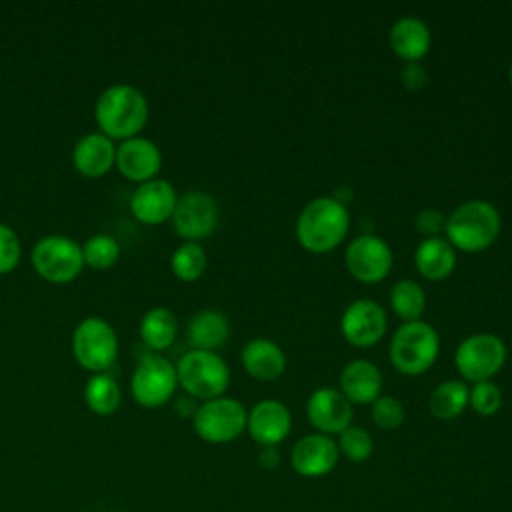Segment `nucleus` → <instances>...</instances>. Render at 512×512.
<instances>
[{
  "instance_id": "28",
  "label": "nucleus",
  "mask_w": 512,
  "mask_h": 512,
  "mask_svg": "<svg viewBox=\"0 0 512 512\" xmlns=\"http://www.w3.org/2000/svg\"><path fill=\"white\" fill-rule=\"evenodd\" d=\"M390 304L392 310L404 320L414 322L420 320L424 306H426V294L422 286L410 278L398 280L390 290Z\"/></svg>"
},
{
  "instance_id": "2",
  "label": "nucleus",
  "mask_w": 512,
  "mask_h": 512,
  "mask_svg": "<svg viewBox=\"0 0 512 512\" xmlns=\"http://www.w3.org/2000/svg\"><path fill=\"white\" fill-rule=\"evenodd\" d=\"M94 116L108 138H132L146 124L148 102L138 88L114 84L98 96Z\"/></svg>"
},
{
  "instance_id": "31",
  "label": "nucleus",
  "mask_w": 512,
  "mask_h": 512,
  "mask_svg": "<svg viewBox=\"0 0 512 512\" xmlns=\"http://www.w3.org/2000/svg\"><path fill=\"white\" fill-rule=\"evenodd\" d=\"M82 256H84V262L92 268H98V270H104V268H110L118 256H120V246L118 242L108 236V234H94L90 236L84 246H82Z\"/></svg>"
},
{
  "instance_id": "10",
  "label": "nucleus",
  "mask_w": 512,
  "mask_h": 512,
  "mask_svg": "<svg viewBox=\"0 0 512 512\" xmlns=\"http://www.w3.org/2000/svg\"><path fill=\"white\" fill-rule=\"evenodd\" d=\"M176 366L162 354H146L132 374V396L146 408H156L168 402L176 390Z\"/></svg>"
},
{
  "instance_id": "36",
  "label": "nucleus",
  "mask_w": 512,
  "mask_h": 512,
  "mask_svg": "<svg viewBox=\"0 0 512 512\" xmlns=\"http://www.w3.org/2000/svg\"><path fill=\"white\" fill-rule=\"evenodd\" d=\"M400 78L408 90H420L426 84L428 74L420 62H406V66L400 72Z\"/></svg>"
},
{
  "instance_id": "1",
  "label": "nucleus",
  "mask_w": 512,
  "mask_h": 512,
  "mask_svg": "<svg viewBox=\"0 0 512 512\" xmlns=\"http://www.w3.org/2000/svg\"><path fill=\"white\" fill-rule=\"evenodd\" d=\"M350 224L348 208L334 196H320L308 202L296 220L298 242L314 252L334 250L346 236Z\"/></svg>"
},
{
  "instance_id": "24",
  "label": "nucleus",
  "mask_w": 512,
  "mask_h": 512,
  "mask_svg": "<svg viewBox=\"0 0 512 512\" xmlns=\"http://www.w3.org/2000/svg\"><path fill=\"white\" fill-rule=\"evenodd\" d=\"M230 334L228 318L218 310H200L188 324V342L194 350L214 352Z\"/></svg>"
},
{
  "instance_id": "27",
  "label": "nucleus",
  "mask_w": 512,
  "mask_h": 512,
  "mask_svg": "<svg viewBox=\"0 0 512 512\" xmlns=\"http://www.w3.org/2000/svg\"><path fill=\"white\" fill-rule=\"evenodd\" d=\"M84 400L92 412H96L100 416H108L118 410L122 392H120L118 382L112 376L98 372L86 382Z\"/></svg>"
},
{
  "instance_id": "33",
  "label": "nucleus",
  "mask_w": 512,
  "mask_h": 512,
  "mask_svg": "<svg viewBox=\"0 0 512 512\" xmlns=\"http://www.w3.org/2000/svg\"><path fill=\"white\" fill-rule=\"evenodd\" d=\"M468 404L472 406V410L480 416H492L500 410L502 406V390L492 382V380H484V382H476L470 388L468 394Z\"/></svg>"
},
{
  "instance_id": "20",
  "label": "nucleus",
  "mask_w": 512,
  "mask_h": 512,
  "mask_svg": "<svg viewBox=\"0 0 512 512\" xmlns=\"http://www.w3.org/2000/svg\"><path fill=\"white\" fill-rule=\"evenodd\" d=\"M72 162L76 170L88 178L106 174L116 162V148L106 134H86L82 136L72 150Z\"/></svg>"
},
{
  "instance_id": "38",
  "label": "nucleus",
  "mask_w": 512,
  "mask_h": 512,
  "mask_svg": "<svg viewBox=\"0 0 512 512\" xmlns=\"http://www.w3.org/2000/svg\"><path fill=\"white\" fill-rule=\"evenodd\" d=\"M176 408H178V412H180L182 416H194V412H196L198 406L192 404V398H178Z\"/></svg>"
},
{
  "instance_id": "37",
  "label": "nucleus",
  "mask_w": 512,
  "mask_h": 512,
  "mask_svg": "<svg viewBox=\"0 0 512 512\" xmlns=\"http://www.w3.org/2000/svg\"><path fill=\"white\" fill-rule=\"evenodd\" d=\"M278 462H280V456H278L276 446H262V450H260V464L264 468H274Z\"/></svg>"
},
{
  "instance_id": "15",
  "label": "nucleus",
  "mask_w": 512,
  "mask_h": 512,
  "mask_svg": "<svg viewBox=\"0 0 512 512\" xmlns=\"http://www.w3.org/2000/svg\"><path fill=\"white\" fill-rule=\"evenodd\" d=\"M340 452L336 440L326 434H306L302 436L290 452V464L296 474L306 478H320L334 470L338 464Z\"/></svg>"
},
{
  "instance_id": "39",
  "label": "nucleus",
  "mask_w": 512,
  "mask_h": 512,
  "mask_svg": "<svg viewBox=\"0 0 512 512\" xmlns=\"http://www.w3.org/2000/svg\"><path fill=\"white\" fill-rule=\"evenodd\" d=\"M508 76H510V82H512V64H510V70H508Z\"/></svg>"
},
{
  "instance_id": "35",
  "label": "nucleus",
  "mask_w": 512,
  "mask_h": 512,
  "mask_svg": "<svg viewBox=\"0 0 512 512\" xmlns=\"http://www.w3.org/2000/svg\"><path fill=\"white\" fill-rule=\"evenodd\" d=\"M416 230L420 234H424L426 238H432V236H438L440 230H444L446 226V218L440 210L436 208H422L418 214H416Z\"/></svg>"
},
{
  "instance_id": "29",
  "label": "nucleus",
  "mask_w": 512,
  "mask_h": 512,
  "mask_svg": "<svg viewBox=\"0 0 512 512\" xmlns=\"http://www.w3.org/2000/svg\"><path fill=\"white\" fill-rule=\"evenodd\" d=\"M170 266L172 272L184 280V282H192L196 278H200L206 270V252L198 242H184L180 244L172 258H170Z\"/></svg>"
},
{
  "instance_id": "6",
  "label": "nucleus",
  "mask_w": 512,
  "mask_h": 512,
  "mask_svg": "<svg viewBox=\"0 0 512 512\" xmlns=\"http://www.w3.org/2000/svg\"><path fill=\"white\" fill-rule=\"evenodd\" d=\"M246 422L248 412L244 404L226 396L204 400L192 416L194 432L210 444H226L236 440L246 430Z\"/></svg>"
},
{
  "instance_id": "22",
  "label": "nucleus",
  "mask_w": 512,
  "mask_h": 512,
  "mask_svg": "<svg viewBox=\"0 0 512 512\" xmlns=\"http://www.w3.org/2000/svg\"><path fill=\"white\" fill-rule=\"evenodd\" d=\"M244 370L258 380H274L282 376L286 368V356L282 348L268 338H254L244 344L240 352Z\"/></svg>"
},
{
  "instance_id": "34",
  "label": "nucleus",
  "mask_w": 512,
  "mask_h": 512,
  "mask_svg": "<svg viewBox=\"0 0 512 512\" xmlns=\"http://www.w3.org/2000/svg\"><path fill=\"white\" fill-rule=\"evenodd\" d=\"M20 260V240L16 232L0 222V274L10 272Z\"/></svg>"
},
{
  "instance_id": "19",
  "label": "nucleus",
  "mask_w": 512,
  "mask_h": 512,
  "mask_svg": "<svg viewBox=\"0 0 512 512\" xmlns=\"http://www.w3.org/2000/svg\"><path fill=\"white\" fill-rule=\"evenodd\" d=\"M382 390V374L370 360L348 362L340 372V392L350 404H372Z\"/></svg>"
},
{
  "instance_id": "16",
  "label": "nucleus",
  "mask_w": 512,
  "mask_h": 512,
  "mask_svg": "<svg viewBox=\"0 0 512 512\" xmlns=\"http://www.w3.org/2000/svg\"><path fill=\"white\" fill-rule=\"evenodd\" d=\"M176 190L162 178L142 182L130 196L132 214L144 224H160L172 218L176 208Z\"/></svg>"
},
{
  "instance_id": "3",
  "label": "nucleus",
  "mask_w": 512,
  "mask_h": 512,
  "mask_svg": "<svg viewBox=\"0 0 512 512\" xmlns=\"http://www.w3.org/2000/svg\"><path fill=\"white\" fill-rule=\"evenodd\" d=\"M502 228L498 210L486 200H468L446 218V240L464 252H480L494 244Z\"/></svg>"
},
{
  "instance_id": "7",
  "label": "nucleus",
  "mask_w": 512,
  "mask_h": 512,
  "mask_svg": "<svg viewBox=\"0 0 512 512\" xmlns=\"http://www.w3.org/2000/svg\"><path fill=\"white\" fill-rule=\"evenodd\" d=\"M506 362V344L490 332L466 336L454 354L458 372L468 382H484L502 370Z\"/></svg>"
},
{
  "instance_id": "11",
  "label": "nucleus",
  "mask_w": 512,
  "mask_h": 512,
  "mask_svg": "<svg viewBox=\"0 0 512 512\" xmlns=\"http://www.w3.org/2000/svg\"><path fill=\"white\" fill-rule=\"evenodd\" d=\"M346 268L360 282H380L388 276L394 256L388 242L376 234H360L346 248Z\"/></svg>"
},
{
  "instance_id": "17",
  "label": "nucleus",
  "mask_w": 512,
  "mask_h": 512,
  "mask_svg": "<svg viewBox=\"0 0 512 512\" xmlns=\"http://www.w3.org/2000/svg\"><path fill=\"white\" fill-rule=\"evenodd\" d=\"M246 428L260 446H276L290 434L292 416L280 400H260L250 408Z\"/></svg>"
},
{
  "instance_id": "12",
  "label": "nucleus",
  "mask_w": 512,
  "mask_h": 512,
  "mask_svg": "<svg viewBox=\"0 0 512 512\" xmlns=\"http://www.w3.org/2000/svg\"><path fill=\"white\" fill-rule=\"evenodd\" d=\"M172 222L176 232L190 242L206 238L218 224L216 200L204 190H190L178 198Z\"/></svg>"
},
{
  "instance_id": "9",
  "label": "nucleus",
  "mask_w": 512,
  "mask_h": 512,
  "mask_svg": "<svg viewBox=\"0 0 512 512\" xmlns=\"http://www.w3.org/2000/svg\"><path fill=\"white\" fill-rule=\"evenodd\" d=\"M34 270L48 282H68L84 266L82 248L68 236H44L32 250Z\"/></svg>"
},
{
  "instance_id": "18",
  "label": "nucleus",
  "mask_w": 512,
  "mask_h": 512,
  "mask_svg": "<svg viewBox=\"0 0 512 512\" xmlns=\"http://www.w3.org/2000/svg\"><path fill=\"white\" fill-rule=\"evenodd\" d=\"M116 166L128 180L146 182L152 180L160 170L162 154L152 140L132 136L118 146Z\"/></svg>"
},
{
  "instance_id": "21",
  "label": "nucleus",
  "mask_w": 512,
  "mask_h": 512,
  "mask_svg": "<svg viewBox=\"0 0 512 512\" xmlns=\"http://www.w3.org/2000/svg\"><path fill=\"white\" fill-rule=\"evenodd\" d=\"M388 40L402 60L418 62L430 48V28L418 16H402L392 24Z\"/></svg>"
},
{
  "instance_id": "13",
  "label": "nucleus",
  "mask_w": 512,
  "mask_h": 512,
  "mask_svg": "<svg viewBox=\"0 0 512 512\" xmlns=\"http://www.w3.org/2000/svg\"><path fill=\"white\" fill-rule=\"evenodd\" d=\"M344 338L360 348L376 344L386 332V312L370 298H358L346 306L340 318Z\"/></svg>"
},
{
  "instance_id": "23",
  "label": "nucleus",
  "mask_w": 512,
  "mask_h": 512,
  "mask_svg": "<svg viewBox=\"0 0 512 512\" xmlns=\"http://www.w3.org/2000/svg\"><path fill=\"white\" fill-rule=\"evenodd\" d=\"M414 264L424 278L442 280L450 276V272L456 266V250L446 238H440V236L424 238L416 246Z\"/></svg>"
},
{
  "instance_id": "32",
  "label": "nucleus",
  "mask_w": 512,
  "mask_h": 512,
  "mask_svg": "<svg viewBox=\"0 0 512 512\" xmlns=\"http://www.w3.org/2000/svg\"><path fill=\"white\" fill-rule=\"evenodd\" d=\"M370 416L378 428L396 430L404 422L406 410L396 396H378L370 404Z\"/></svg>"
},
{
  "instance_id": "8",
  "label": "nucleus",
  "mask_w": 512,
  "mask_h": 512,
  "mask_svg": "<svg viewBox=\"0 0 512 512\" xmlns=\"http://www.w3.org/2000/svg\"><path fill=\"white\" fill-rule=\"evenodd\" d=\"M72 352L80 366L90 372H104L118 356V338L114 328L98 318L90 316L82 320L72 336Z\"/></svg>"
},
{
  "instance_id": "30",
  "label": "nucleus",
  "mask_w": 512,
  "mask_h": 512,
  "mask_svg": "<svg viewBox=\"0 0 512 512\" xmlns=\"http://www.w3.org/2000/svg\"><path fill=\"white\" fill-rule=\"evenodd\" d=\"M338 452L350 462H366L374 452V440L368 430L360 426H348L338 434Z\"/></svg>"
},
{
  "instance_id": "5",
  "label": "nucleus",
  "mask_w": 512,
  "mask_h": 512,
  "mask_svg": "<svg viewBox=\"0 0 512 512\" xmlns=\"http://www.w3.org/2000/svg\"><path fill=\"white\" fill-rule=\"evenodd\" d=\"M178 384L200 400H212L224 394L230 384V368L216 354L208 350H188L176 364Z\"/></svg>"
},
{
  "instance_id": "4",
  "label": "nucleus",
  "mask_w": 512,
  "mask_h": 512,
  "mask_svg": "<svg viewBox=\"0 0 512 512\" xmlns=\"http://www.w3.org/2000/svg\"><path fill=\"white\" fill-rule=\"evenodd\" d=\"M440 350V338L434 326L422 320L404 322L390 340V362L402 374L416 376L426 372Z\"/></svg>"
},
{
  "instance_id": "25",
  "label": "nucleus",
  "mask_w": 512,
  "mask_h": 512,
  "mask_svg": "<svg viewBox=\"0 0 512 512\" xmlns=\"http://www.w3.org/2000/svg\"><path fill=\"white\" fill-rule=\"evenodd\" d=\"M468 394L470 388L462 380H444L440 382L430 398H428V408L432 416L440 420H452L464 412L468 406Z\"/></svg>"
},
{
  "instance_id": "26",
  "label": "nucleus",
  "mask_w": 512,
  "mask_h": 512,
  "mask_svg": "<svg viewBox=\"0 0 512 512\" xmlns=\"http://www.w3.org/2000/svg\"><path fill=\"white\" fill-rule=\"evenodd\" d=\"M178 322L168 308H152L140 320V336L152 350L168 348L176 338Z\"/></svg>"
},
{
  "instance_id": "14",
  "label": "nucleus",
  "mask_w": 512,
  "mask_h": 512,
  "mask_svg": "<svg viewBox=\"0 0 512 512\" xmlns=\"http://www.w3.org/2000/svg\"><path fill=\"white\" fill-rule=\"evenodd\" d=\"M308 422L320 434H340L352 424V404L348 398L334 388H318L306 400Z\"/></svg>"
}]
</instances>
